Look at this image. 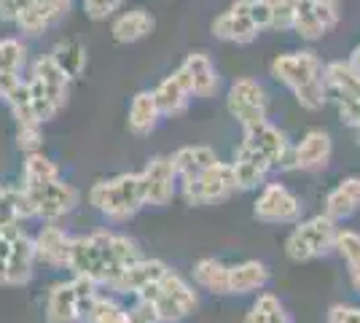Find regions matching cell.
I'll return each instance as SVG.
<instances>
[{"label":"cell","mask_w":360,"mask_h":323,"mask_svg":"<svg viewBox=\"0 0 360 323\" xmlns=\"http://www.w3.org/2000/svg\"><path fill=\"white\" fill-rule=\"evenodd\" d=\"M137 259H143L140 248L127 234L94 232L86 237H73L68 270H73V275L89 277L97 286L110 289V283L121 275V270Z\"/></svg>","instance_id":"1"},{"label":"cell","mask_w":360,"mask_h":323,"mask_svg":"<svg viewBox=\"0 0 360 323\" xmlns=\"http://www.w3.org/2000/svg\"><path fill=\"white\" fill-rule=\"evenodd\" d=\"M271 76L296 94L304 110H320L328 100L323 81V62L315 51H290L271 62Z\"/></svg>","instance_id":"2"},{"label":"cell","mask_w":360,"mask_h":323,"mask_svg":"<svg viewBox=\"0 0 360 323\" xmlns=\"http://www.w3.org/2000/svg\"><path fill=\"white\" fill-rule=\"evenodd\" d=\"M89 202L94 210L110 221H129L146 205L140 189V172H121L116 178H108L91 186Z\"/></svg>","instance_id":"3"},{"label":"cell","mask_w":360,"mask_h":323,"mask_svg":"<svg viewBox=\"0 0 360 323\" xmlns=\"http://www.w3.org/2000/svg\"><path fill=\"white\" fill-rule=\"evenodd\" d=\"M68 84H70V76L57 65V60L51 54L35 60L27 87H30V94H32L35 116H38L41 124L51 122L62 108H65V103H68Z\"/></svg>","instance_id":"4"},{"label":"cell","mask_w":360,"mask_h":323,"mask_svg":"<svg viewBox=\"0 0 360 323\" xmlns=\"http://www.w3.org/2000/svg\"><path fill=\"white\" fill-rule=\"evenodd\" d=\"M336 221L330 215H312L307 221H301L296 229L288 234L285 253L290 262H312L333 251L336 246Z\"/></svg>","instance_id":"5"},{"label":"cell","mask_w":360,"mask_h":323,"mask_svg":"<svg viewBox=\"0 0 360 323\" xmlns=\"http://www.w3.org/2000/svg\"><path fill=\"white\" fill-rule=\"evenodd\" d=\"M137 296H146V299L153 302V308L159 312V321L162 323L186 321L196 310V291L178 272H172V270L159 283L148 286L146 291L137 293Z\"/></svg>","instance_id":"6"},{"label":"cell","mask_w":360,"mask_h":323,"mask_svg":"<svg viewBox=\"0 0 360 323\" xmlns=\"http://www.w3.org/2000/svg\"><path fill=\"white\" fill-rule=\"evenodd\" d=\"M180 189L188 205H218L237 191L231 162H215L191 178H180Z\"/></svg>","instance_id":"7"},{"label":"cell","mask_w":360,"mask_h":323,"mask_svg":"<svg viewBox=\"0 0 360 323\" xmlns=\"http://www.w3.org/2000/svg\"><path fill=\"white\" fill-rule=\"evenodd\" d=\"M229 113L242 124V129L255 127V124L266 122V110H269V100L264 87L253 81V78H240L231 84L229 89Z\"/></svg>","instance_id":"8"},{"label":"cell","mask_w":360,"mask_h":323,"mask_svg":"<svg viewBox=\"0 0 360 323\" xmlns=\"http://www.w3.org/2000/svg\"><path fill=\"white\" fill-rule=\"evenodd\" d=\"M304 205L283 184H266L253 205V215L264 224H299Z\"/></svg>","instance_id":"9"},{"label":"cell","mask_w":360,"mask_h":323,"mask_svg":"<svg viewBox=\"0 0 360 323\" xmlns=\"http://www.w3.org/2000/svg\"><path fill=\"white\" fill-rule=\"evenodd\" d=\"M242 143H245L248 148L258 151L264 159H269L271 167L277 165V167H283V170H296V148H293V146L288 143L285 135H283L277 127H271L269 122L248 127Z\"/></svg>","instance_id":"10"},{"label":"cell","mask_w":360,"mask_h":323,"mask_svg":"<svg viewBox=\"0 0 360 323\" xmlns=\"http://www.w3.org/2000/svg\"><path fill=\"white\" fill-rule=\"evenodd\" d=\"M339 25V11L328 0H296L290 30L304 41H317Z\"/></svg>","instance_id":"11"},{"label":"cell","mask_w":360,"mask_h":323,"mask_svg":"<svg viewBox=\"0 0 360 323\" xmlns=\"http://www.w3.org/2000/svg\"><path fill=\"white\" fill-rule=\"evenodd\" d=\"M27 191V197L32 202V210H35V218H41V221H57L62 215H68L73 210L78 200H81V194H78V189L70 184H65V181H51V184L46 186H38V189H25Z\"/></svg>","instance_id":"12"},{"label":"cell","mask_w":360,"mask_h":323,"mask_svg":"<svg viewBox=\"0 0 360 323\" xmlns=\"http://www.w3.org/2000/svg\"><path fill=\"white\" fill-rule=\"evenodd\" d=\"M175 184H178V172L172 165V156H153L140 172L143 202L153 208H165L175 197Z\"/></svg>","instance_id":"13"},{"label":"cell","mask_w":360,"mask_h":323,"mask_svg":"<svg viewBox=\"0 0 360 323\" xmlns=\"http://www.w3.org/2000/svg\"><path fill=\"white\" fill-rule=\"evenodd\" d=\"M258 32L261 30L250 14V0H237L224 14L212 19V35L221 41H229V44H253Z\"/></svg>","instance_id":"14"},{"label":"cell","mask_w":360,"mask_h":323,"mask_svg":"<svg viewBox=\"0 0 360 323\" xmlns=\"http://www.w3.org/2000/svg\"><path fill=\"white\" fill-rule=\"evenodd\" d=\"M73 0H32L30 6L16 16V27L25 35H41V32L57 27L65 16L70 14Z\"/></svg>","instance_id":"15"},{"label":"cell","mask_w":360,"mask_h":323,"mask_svg":"<svg viewBox=\"0 0 360 323\" xmlns=\"http://www.w3.org/2000/svg\"><path fill=\"white\" fill-rule=\"evenodd\" d=\"M191 97H194L191 78H188V73L183 68H178L172 76L162 78L159 87L153 89V100H156L162 116H180V113H186Z\"/></svg>","instance_id":"16"},{"label":"cell","mask_w":360,"mask_h":323,"mask_svg":"<svg viewBox=\"0 0 360 323\" xmlns=\"http://www.w3.org/2000/svg\"><path fill=\"white\" fill-rule=\"evenodd\" d=\"M169 270H167L165 262H159V259H137L132 262L129 267H124L121 270V275L110 283V291H119V293H143L148 286L153 283H159L162 277L167 275Z\"/></svg>","instance_id":"17"},{"label":"cell","mask_w":360,"mask_h":323,"mask_svg":"<svg viewBox=\"0 0 360 323\" xmlns=\"http://www.w3.org/2000/svg\"><path fill=\"white\" fill-rule=\"evenodd\" d=\"M32 243H35V256H38V262L49 264V267H54V270H65V267H68L73 237L65 229H60L54 221H49L46 227H41V232L32 237Z\"/></svg>","instance_id":"18"},{"label":"cell","mask_w":360,"mask_h":323,"mask_svg":"<svg viewBox=\"0 0 360 323\" xmlns=\"http://www.w3.org/2000/svg\"><path fill=\"white\" fill-rule=\"evenodd\" d=\"M35 243L27 232H19L11 240V251L6 259V286H27L35 270Z\"/></svg>","instance_id":"19"},{"label":"cell","mask_w":360,"mask_h":323,"mask_svg":"<svg viewBox=\"0 0 360 323\" xmlns=\"http://www.w3.org/2000/svg\"><path fill=\"white\" fill-rule=\"evenodd\" d=\"M231 170H234L237 189H240V191H250V189H258V186L266 181V175H269V170H271V162L242 143L240 148H237V154H234Z\"/></svg>","instance_id":"20"},{"label":"cell","mask_w":360,"mask_h":323,"mask_svg":"<svg viewBox=\"0 0 360 323\" xmlns=\"http://www.w3.org/2000/svg\"><path fill=\"white\" fill-rule=\"evenodd\" d=\"M46 323H78V291L75 280L54 283L46 293Z\"/></svg>","instance_id":"21"},{"label":"cell","mask_w":360,"mask_h":323,"mask_svg":"<svg viewBox=\"0 0 360 323\" xmlns=\"http://www.w3.org/2000/svg\"><path fill=\"white\" fill-rule=\"evenodd\" d=\"M323 81L326 92L336 103L345 100H358L360 97V70H355L349 62H330L323 68Z\"/></svg>","instance_id":"22"},{"label":"cell","mask_w":360,"mask_h":323,"mask_svg":"<svg viewBox=\"0 0 360 323\" xmlns=\"http://www.w3.org/2000/svg\"><path fill=\"white\" fill-rule=\"evenodd\" d=\"M333 140L326 129H309L296 146V170H323L330 162Z\"/></svg>","instance_id":"23"},{"label":"cell","mask_w":360,"mask_h":323,"mask_svg":"<svg viewBox=\"0 0 360 323\" xmlns=\"http://www.w3.org/2000/svg\"><path fill=\"white\" fill-rule=\"evenodd\" d=\"M188 78H191V89H194V97H212L218 84H221V76H218V68L215 62L205 54V51H191L183 65H180Z\"/></svg>","instance_id":"24"},{"label":"cell","mask_w":360,"mask_h":323,"mask_svg":"<svg viewBox=\"0 0 360 323\" xmlns=\"http://www.w3.org/2000/svg\"><path fill=\"white\" fill-rule=\"evenodd\" d=\"M360 210V178H345L333 186L326 197V215H330L333 221H345Z\"/></svg>","instance_id":"25"},{"label":"cell","mask_w":360,"mask_h":323,"mask_svg":"<svg viewBox=\"0 0 360 323\" xmlns=\"http://www.w3.org/2000/svg\"><path fill=\"white\" fill-rule=\"evenodd\" d=\"M27 60V49L22 46V41L16 38H3L0 41V97L14 89L22 81V65Z\"/></svg>","instance_id":"26"},{"label":"cell","mask_w":360,"mask_h":323,"mask_svg":"<svg viewBox=\"0 0 360 323\" xmlns=\"http://www.w3.org/2000/svg\"><path fill=\"white\" fill-rule=\"evenodd\" d=\"M269 283V270L255 259H248V262H240L234 267H229V293H255L264 291Z\"/></svg>","instance_id":"27"},{"label":"cell","mask_w":360,"mask_h":323,"mask_svg":"<svg viewBox=\"0 0 360 323\" xmlns=\"http://www.w3.org/2000/svg\"><path fill=\"white\" fill-rule=\"evenodd\" d=\"M153 16L146 11V8H132V11H124L121 16L113 19V38L119 44H137L143 38H148L150 30H153Z\"/></svg>","instance_id":"28"},{"label":"cell","mask_w":360,"mask_h":323,"mask_svg":"<svg viewBox=\"0 0 360 323\" xmlns=\"http://www.w3.org/2000/svg\"><path fill=\"white\" fill-rule=\"evenodd\" d=\"M159 119H162V113H159V106L153 100V92H137L129 103V119H127L129 129L143 138V135H150L156 129Z\"/></svg>","instance_id":"29"},{"label":"cell","mask_w":360,"mask_h":323,"mask_svg":"<svg viewBox=\"0 0 360 323\" xmlns=\"http://www.w3.org/2000/svg\"><path fill=\"white\" fill-rule=\"evenodd\" d=\"M215 162H218V156L207 146H183L180 151L172 154V165H175V172H178V181L180 178L199 175L202 170H207Z\"/></svg>","instance_id":"30"},{"label":"cell","mask_w":360,"mask_h":323,"mask_svg":"<svg viewBox=\"0 0 360 323\" xmlns=\"http://www.w3.org/2000/svg\"><path fill=\"white\" fill-rule=\"evenodd\" d=\"M194 283L205 291L224 296L229 293V267L218 259H199L194 264Z\"/></svg>","instance_id":"31"},{"label":"cell","mask_w":360,"mask_h":323,"mask_svg":"<svg viewBox=\"0 0 360 323\" xmlns=\"http://www.w3.org/2000/svg\"><path fill=\"white\" fill-rule=\"evenodd\" d=\"M51 181H60V167L41 151L27 154L25 172H22V189H38V186H46Z\"/></svg>","instance_id":"32"},{"label":"cell","mask_w":360,"mask_h":323,"mask_svg":"<svg viewBox=\"0 0 360 323\" xmlns=\"http://www.w3.org/2000/svg\"><path fill=\"white\" fill-rule=\"evenodd\" d=\"M333 251H339V256L347 262V270H349V280L352 286L360 291V234L349 229H339L336 232V246Z\"/></svg>","instance_id":"33"},{"label":"cell","mask_w":360,"mask_h":323,"mask_svg":"<svg viewBox=\"0 0 360 323\" xmlns=\"http://www.w3.org/2000/svg\"><path fill=\"white\" fill-rule=\"evenodd\" d=\"M245 323H290V318H288L283 302L274 293H261L253 302Z\"/></svg>","instance_id":"34"},{"label":"cell","mask_w":360,"mask_h":323,"mask_svg":"<svg viewBox=\"0 0 360 323\" xmlns=\"http://www.w3.org/2000/svg\"><path fill=\"white\" fill-rule=\"evenodd\" d=\"M81 323H127V308H121L116 299L105 293H97Z\"/></svg>","instance_id":"35"},{"label":"cell","mask_w":360,"mask_h":323,"mask_svg":"<svg viewBox=\"0 0 360 323\" xmlns=\"http://www.w3.org/2000/svg\"><path fill=\"white\" fill-rule=\"evenodd\" d=\"M3 100L11 108V113H14V119H16V127H19V124H41L38 116H35V108H32V94H30L27 81H19Z\"/></svg>","instance_id":"36"},{"label":"cell","mask_w":360,"mask_h":323,"mask_svg":"<svg viewBox=\"0 0 360 323\" xmlns=\"http://www.w3.org/2000/svg\"><path fill=\"white\" fill-rule=\"evenodd\" d=\"M51 57L57 60V65L70 78L81 76L84 68H86V49L81 46L78 41H62V44H57V49L51 51Z\"/></svg>","instance_id":"37"},{"label":"cell","mask_w":360,"mask_h":323,"mask_svg":"<svg viewBox=\"0 0 360 323\" xmlns=\"http://www.w3.org/2000/svg\"><path fill=\"white\" fill-rule=\"evenodd\" d=\"M264 6L269 11V27H274V30H290L296 0H264Z\"/></svg>","instance_id":"38"},{"label":"cell","mask_w":360,"mask_h":323,"mask_svg":"<svg viewBox=\"0 0 360 323\" xmlns=\"http://www.w3.org/2000/svg\"><path fill=\"white\" fill-rule=\"evenodd\" d=\"M41 143H44L41 124H19L16 127V146H19V151H25V154L41 151Z\"/></svg>","instance_id":"39"},{"label":"cell","mask_w":360,"mask_h":323,"mask_svg":"<svg viewBox=\"0 0 360 323\" xmlns=\"http://www.w3.org/2000/svg\"><path fill=\"white\" fill-rule=\"evenodd\" d=\"M127 323H162L159 312L153 308V302L146 296H137V302L127 310Z\"/></svg>","instance_id":"40"},{"label":"cell","mask_w":360,"mask_h":323,"mask_svg":"<svg viewBox=\"0 0 360 323\" xmlns=\"http://www.w3.org/2000/svg\"><path fill=\"white\" fill-rule=\"evenodd\" d=\"M121 3L124 0H84V8H86V16L100 22V19H108V16L116 14L121 8Z\"/></svg>","instance_id":"41"},{"label":"cell","mask_w":360,"mask_h":323,"mask_svg":"<svg viewBox=\"0 0 360 323\" xmlns=\"http://www.w3.org/2000/svg\"><path fill=\"white\" fill-rule=\"evenodd\" d=\"M326 323H360V308L352 305H333L328 310Z\"/></svg>","instance_id":"42"},{"label":"cell","mask_w":360,"mask_h":323,"mask_svg":"<svg viewBox=\"0 0 360 323\" xmlns=\"http://www.w3.org/2000/svg\"><path fill=\"white\" fill-rule=\"evenodd\" d=\"M32 0H0V19L6 22H16V16L22 14Z\"/></svg>","instance_id":"43"},{"label":"cell","mask_w":360,"mask_h":323,"mask_svg":"<svg viewBox=\"0 0 360 323\" xmlns=\"http://www.w3.org/2000/svg\"><path fill=\"white\" fill-rule=\"evenodd\" d=\"M349 65H352L355 70H360V44L355 46V51H352V57H349Z\"/></svg>","instance_id":"44"},{"label":"cell","mask_w":360,"mask_h":323,"mask_svg":"<svg viewBox=\"0 0 360 323\" xmlns=\"http://www.w3.org/2000/svg\"><path fill=\"white\" fill-rule=\"evenodd\" d=\"M328 3H333V6H336V3H339V0H328Z\"/></svg>","instance_id":"45"},{"label":"cell","mask_w":360,"mask_h":323,"mask_svg":"<svg viewBox=\"0 0 360 323\" xmlns=\"http://www.w3.org/2000/svg\"><path fill=\"white\" fill-rule=\"evenodd\" d=\"M358 146H360V129H358Z\"/></svg>","instance_id":"46"},{"label":"cell","mask_w":360,"mask_h":323,"mask_svg":"<svg viewBox=\"0 0 360 323\" xmlns=\"http://www.w3.org/2000/svg\"><path fill=\"white\" fill-rule=\"evenodd\" d=\"M0 189H3V184H0Z\"/></svg>","instance_id":"47"}]
</instances>
